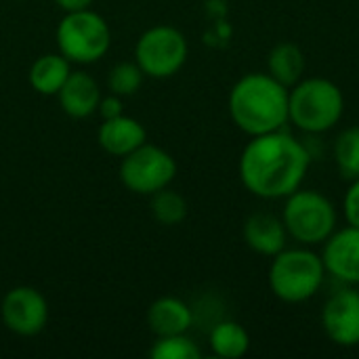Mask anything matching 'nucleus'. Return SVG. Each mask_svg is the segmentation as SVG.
<instances>
[{
  "label": "nucleus",
  "instance_id": "nucleus-16",
  "mask_svg": "<svg viewBox=\"0 0 359 359\" xmlns=\"http://www.w3.org/2000/svg\"><path fill=\"white\" fill-rule=\"evenodd\" d=\"M305 55L294 42H280L269 50L267 74L288 88L294 86L301 78H305Z\"/></svg>",
  "mask_w": 359,
  "mask_h": 359
},
{
  "label": "nucleus",
  "instance_id": "nucleus-1",
  "mask_svg": "<svg viewBox=\"0 0 359 359\" xmlns=\"http://www.w3.org/2000/svg\"><path fill=\"white\" fill-rule=\"evenodd\" d=\"M309 145L284 128L250 137L240 156V179L261 200H284L299 187L311 168Z\"/></svg>",
  "mask_w": 359,
  "mask_h": 359
},
{
  "label": "nucleus",
  "instance_id": "nucleus-21",
  "mask_svg": "<svg viewBox=\"0 0 359 359\" xmlns=\"http://www.w3.org/2000/svg\"><path fill=\"white\" fill-rule=\"evenodd\" d=\"M149 355L154 359H198L200 349L187 334H170L158 337Z\"/></svg>",
  "mask_w": 359,
  "mask_h": 359
},
{
  "label": "nucleus",
  "instance_id": "nucleus-19",
  "mask_svg": "<svg viewBox=\"0 0 359 359\" xmlns=\"http://www.w3.org/2000/svg\"><path fill=\"white\" fill-rule=\"evenodd\" d=\"M332 158L343 179L353 181L359 177V126H349L339 133L332 145Z\"/></svg>",
  "mask_w": 359,
  "mask_h": 359
},
{
  "label": "nucleus",
  "instance_id": "nucleus-11",
  "mask_svg": "<svg viewBox=\"0 0 359 359\" xmlns=\"http://www.w3.org/2000/svg\"><path fill=\"white\" fill-rule=\"evenodd\" d=\"M322 246L326 273L345 286H359V227H337Z\"/></svg>",
  "mask_w": 359,
  "mask_h": 359
},
{
  "label": "nucleus",
  "instance_id": "nucleus-15",
  "mask_svg": "<svg viewBox=\"0 0 359 359\" xmlns=\"http://www.w3.org/2000/svg\"><path fill=\"white\" fill-rule=\"evenodd\" d=\"M194 324V311L177 297H162L147 309V326L156 337L187 334Z\"/></svg>",
  "mask_w": 359,
  "mask_h": 359
},
{
  "label": "nucleus",
  "instance_id": "nucleus-9",
  "mask_svg": "<svg viewBox=\"0 0 359 359\" xmlns=\"http://www.w3.org/2000/svg\"><path fill=\"white\" fill-rule=\"evenodd\" d=\"M322 330L339 347L351 349L359 345V290L343 286L332 292L322 307Z\"/></svg>",
  "mask_w": 359,
  "mask_h": 359
},
{
  "label": "nucleus",
  "instance_id": "nucleus-5",
  "mask_svg": "<svg viewBox=\"0 0 359 359\" xmlns=\"http://www.w3.org/2000/svg\"><path fill=\"white\" fill-rule=\"evenodd\" d=\"M280 217L284 221L288 238L301 246L324 244L339 225L337 206L318 189L299 187L297 191L286 196Z\"/></svg>",
  "mask_w": 359,
  "mask_h": 359
},
{
  "label": "nucleus",
  "instance_id": "nucleus-10",
  "mask_svg": "<svg viewBox=\"0 0 359 359\" xmlns=\"http://www.w3.org/2000/svg\"><path fill=\"white\" fill-rule=\"evenodd\" d=\"M2 322L4 326L21 337L38 334L48 322L46 299L32 286H17L2 299Z\"/></svg>",
  "mask_w": 359,
  "mask_h": 359
},
{
  "label": "nucleus",
  "instance_id": "nucleus-20",
  "mask_svg": "<svg viewBox=\"0 0 359 359\" xmlns=\"http://www.w3.org/2000/svg\"><path fill=\"white\" fill-rule=\"evenodd\" d=\"M151 212L162 225H179L187 217V202L181 194L164 187L151 194Z\"/></svg>",
  "mask_w": 359,
  "mask_h": 359
},
{
  "label": "nucleus",
  "instance_id": "nucleus-2",
  "mask_svg": "<svg viewBox=\"0 0 359 359\" xmlns=\"http://www.w3.org/2000/svg\"><path fill=\"white\" fill-rule=\"evenodd\" d=\"M288 90L267 72L242 76L227 99L233 124L248 137L284 128L288 124Z\"/></svg>",
  "mask_w": 359,
  "mask_h": 359
},
{
  "label": "nucleus",
  "instance_id": "nucleus-4",
  "mask_svg": "<svg viewBox=\"0 0 359 359\" xmlns=\"http://www.w3.org/2000/svg\"><path fill=\"white\" fill-rule=\"evenodd\" d=\"M326 267L322 255L311 250V246H294L284 248L276 257H271L269 265V290L273 297L288 305H301L313 299L324 282Z\"/></svg>",
  "mask_w": 359,
  "mask_h": 359
},
{
  "label": "nucleus",
  "instance_id": "nucleus-25",
  "mask_svg": "<svg viewBox=\"0 0 359 359\" xmlns=\"http://www.w3.org/2000/svg\"><path fill=\"white\" fill-rule=\"evenodd\" d=\"M59 4V8H63L65 13H74V11H84L93 4V0H55Z\"/></svg>",
  "mask_w": 359,
  "mask_h": 359
},
{
  "label": "nucleus",
  "instance_id": "nucleus-8",
  "mask_svg": "<svg viewBox=\"0 0 359 359\" xmlns=\"http://www.w3.org/2000/svg\"><path fill=\"white\" fill-rule=\"evenodd\" d=\"M175 175V158L166 149L149 143H143L135 151L126 154L120 164V179L124 187L141 196H151L168 187Z\"/></svg>",
  "mask_w": 359,
  "mask_h": 359
},
{
  "label": "nucleus",
  "instance_id": "nucleus-12",
  "mask_svg": "<svg viewBox=\"0 0 359 359\" xmlns=\"http://www.w3.org/2000/svg\"><path fill=\"white\" fill-rule=\"evenodd\" d=\"M242 233H244V242L250 250H255L257 255L269 257V259L276 257L278 252H282L290 240L282 217L267 212V210L252 212L246 219Z\"/></svg>",
  "mask_w": 359,
  "mask_h": 359
},
{
  "label": "nucleus",
  "instance_id": "nucleus-7",
  "mask_svg": "<svg viewBox=\"0 0 359 359\" xmlns=\"http://www.w3.org/2000/svg\"><path fill=\"white\" fill-rule=\"evenodd\" d=\"M187 40L172 25H154L141 34L135 48V61L145 76L170 78L187 61Z\"/></svg>",
  "mask_w": 359,
  "mask_h": 359
},
{
  "label": "nucleus",
  "instance_id": "nucleus-22",
  "mask_svg": "<svg viewBox=\"0 0 359 359\" xmlns=\"http://www.w3.org/2000/svg\"><path fill=\"white\" fill-rule=\"evenodd\" d=\"M143 76H145V74H143V69L137 65V61H135V63L122 61V63H118V65L111 67L109 78H107V86H109V90H111L114 95H118V97H128V95H133V93H137V90L141 88Z\"/></svg>",
  "mask_w": 359,
  "mask_h": 359
},
{
  "label": "nucleus",
  "instance_id": "nucleus-6",
  "mask_svg": "<svg viewBox=\"0 0 359 359\" xmlns=\"http://www.w3.org/2000/svg\"><path fill=\"white\" fill-rule=\"evenodd\" d=\"M111 42L107 21L90 8L65 13L57 27V44L67 61L95 63L101 59Z\"/></svg>",
  "mask_w": 359,
  "mask_h": 359
},
{
  "label": "nucleus",
  "instance_id": "nucleus-3",
  "mask_svg": "<svg viewBox=\"0 0 359 359\" xmlns=\"http://www.w3.org/2000/svg\"><path fill=\"white\" fill-rule=\"evenodd\" d=\"M345 114L341 86L322 76L301 78L288 90V122L307 135L332 130Z\"/></svg>",
  "mask_w": 359,
  "mask_h": 359
},
{
  "label": "nucleus",
  "instance_id": "nucleus-23",
  "mask_svg": "<svg viewBox=\"0 0 359 359\" xmlns=\"http://www.w3.org/2000/svg\"><path fill=\"white\" fill-rule=\"evenodd\" d=\"M343 215L347 225L359 227V177L349 181V187L343 196Z\"/></svg>",
  "mask_w": 359,
  "mask_h": 359
},
{
  "label": "nucleus",
  "instance_id": "nucleus-14",
  "mask_svg": "<svg viewBox=\"0 0 359 359\" xmlns=\"http://www.w3.org/2000/svg\"><path fill=\"white\" fill-rule=\"evenodd\" d=\"M143 143H147V133L143 124L124 114L103 120L99 128V145L111 156L124 158Z\"/></svg>",
  "mask_w": 359,
  "mask_h": 359
},
{
  "label": "nucleus",
  "instance_id": "nucleus-13",
  "mask_svg": "<svg viewBox=\"0 0 359 359\" xmlns=\"http://www.w3.org/2000/svg\"><path fill=\"white\" fill-rule=\"evenodd\" d=\"M61 109L72 118H86L97 111L101 101L99 84L84 72H72L57 93Z\"/></svg>",
  "mask_w": 359,
  "mask_h": 359
},
{
  "label": "nucleus",
  "instance_id": "nucleus-17",
  "mask_svg": "<svg viewBox=\"0 0 359 359\" xmlns=\"http://www.w3.org/2000/svg\"><path fill=\"white\" fill-rule=\"evenodd\" d=\"M69 74H72L69 61L61 53L42 55L29 67V84L40 95H57Z\"/></svg>",
  "mask_w": 359,
  "mask_h": 359
},
{
  "label": "nucleus",
  "instance_id": "nucleus-24",
  "mask_svg": "<svg viewBox=\"0 0 359 359\" xmlns=\"http://www.w3.org/2000/svg\"><path fill=\"white\" fill-rule=\"evenodd\" d=\"M97 111L103 116V120H107V118H116V116H120L122 114V99L118 97V95H109V97H101V101H99V105H97Z\"/></svg>",
  "mask_w": 359,
  "mask_h": 359
},
{
  "label": "nucleus",
  "instance_id": "nucleus-18",
  "mask_svg": "<svg viewBox=\"0 0 359 359\" xmlns=\"http://www.w3.org/2000/svg\"><path fill=\"white\" fill-rule=\"evenodd\" d=\"M210 349L217 358L238 359L248 353L250 337L246 328L233 320H223L212 326L210 330Z\"/></svg>",
  "mask_w": 359,
  "mask_h": 359
}]
</instances>
